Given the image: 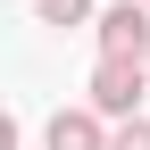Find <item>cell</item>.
<instances>
[{
    "label": "cell",
    "instance_id": "obj_1",
    "mask_svg": "<svg viewBox=\"0 0 150 150\" xmlns=\"http://www.w3.org/2000/svg\"><path fill=\"white\" fill-rule=\"evenodd\" d=\"M142 100H150V59H100L83 83V108H100L108 125H134Z\"/></svg>",
    "mask_w": 150,
    "mask_h": 150
},
{
    "label": "cell",
    "instance_id": "obj_2",
    "mask_svg": "<svg viewBox=\"0 0 150 150\" xmlns=\"http://www.w3.org/2000/svg\"><path fill=\"white\" fill-rule=\"evenodd\" d=\"M92 42H100V59H150V8L142 0H108Z\"/></svg>",
    "mask_w": 150,
    "mask_h": 150
},
{
    "label": "cell",
    "instance_id": "obj_3",
    "mask_svg": "<svg viewBox=\"0 0 150 150\" xmlns=\"http://www.w3.org/2000/svg\"><path fill=\"white\" fill-rule=\"evenodd\" d=\"M117 142V125L100 117V108H59V117L42 125V150H108Z\"/></svg>",
    "mask_w": 150,
    "mask_h": 150
},
{
    "label": "cell",
    "instance_id": "obj_4",
    "mask_svg": "<svg viewBox=\"0 0 150 150\" xmlns=\"http://www.w3.org/2000/svg\"><path fill=\"white\" fill-rule=\"evenodd\" d=\"M33 17H42V25H100V8H92V0H33Z\"/></svg>",
    "mask_w": 150,
    "mask_h": 150
},
{
    "label": "cell",
    "instance_id": "obj_5",
    "mask_svg": "<svg viewBox=\"0 0 150 150\" xmlns=\"http://www.w3.org/2000/svg\"><path fill=\"white\" fill-rule=\"evenodd\" d=\"M108 150H150V117H134V125H117V142Z\"/></svg>",
    "mask_w": 150,
    "mask_h": 150
},
{
    "label": "cell",
    "instance_id": "obj_6",
    "mask_svg": "<svg viewBox=\"0 0 150 150\" xmlns=\"http://www.w3.org/2000/svg\"><path fill=\"white\" fill-rule=\"evenodd\" d=\"M142 8H150V0H142Z\"/></svg>",
    "mask_w": 150,
    "mask_h": 150
}]
</instances>
